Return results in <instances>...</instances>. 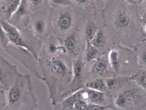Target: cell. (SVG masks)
I'll list each match as a JSON object with an SVG mask.
<instances>
[{"label":"cell","instance_id":"cell-1","mask_svg":"<svg viewBox=\"0 0 146 110\" xmlns=\"http://www.w3.org/2000/svg\"><path fill=\"white\" fill-rule=\"evenodd\" d=\"M102 11L106 27L119 44L134 48L146 39L137 5L125 1H109Z\"/></svg>","mask_w":146,"mask_h":110},{"label":"cell","instance_id":"cell-2","mask_svg":"<svg viewBox=\"0 0 146 110\" xmlns=\"http://www.w3.org/2000/svg\"><path fill=\"white\" fill-rule=\"evenodd\" d=\"M0 110H38L30 75L17 72L1 76Z\"/></svg>","mask_w":146,"mask_h":110},{"label":"cell","instance_id":"cell-3","mask_svg":"<svg viewBox=\"0 0 146 110\" xmlns=\"http://www.w3.org/2000/svg\"><path fill=\"white\" fill-rule=\"evenodd\" d=\"M111 66L117 75L131 76L140 70L134 48L115 44L107 54Z\"/></svg>","mask_w":146,"mask_h":110},{"label":"cell","instance_id":"cell-4","mask_svg":"<svg viewBox=\"0 0 146 110\" xmlns=\"http://www.w3.org/2000/svg\"><path fill=\"white\" fill-rule=\"evenodd\" d=\"M116 110H146V93L132 80L112 96Z\"/></svg>","mask_w":146,"mask_h":110},{"label":"cell","instance_id":"cell-5","mask_svg":"<svg viewBox=\"0 0 146 110\" xmlns=\"http://www.w3.org/2000/svg\"><path fill=\"white\" fill-rule=\"evenodd\" d=\"M109 107L91 103L90 89L84 87L58 103L52 110H106Z\"/></svg>","mask_w":146,"mask_h":110},{"label":"cell","instance_id":"cell-6","mask_svg":"<svg viewBox=\"0 0 146 110\" xmlns=\"http://www.w3.org/2000/svg\"><path fill=\"white\" fill-rule=\"evenodd\" d=\"M5 50L21 63H22L38 79L44 81L41 70L38 68L37 63L35 62L37 57L32 52L26 49L15 46L12 47L8 46Z\"/></svg>","mask_w":146,"mask_h":110},{"label":"cell","instance_id":"cell-7","mask_svg":"<svg viewBox=\"0 0 146 110\" xmlns=\"http://www.w3.org/2000/svg\"><path fill=\"white\" fill-rule=\"evenodd\" d=\"M88 70L89 79L97 78H108L117 76L111 66L108 55L104 54L91 63Z\"/></svg>","mask_w":146,"mask_h":110},{"label":"cell","instance_id":"cell-8","mask_svg":"<svg viewBox=\"0 0 146 110\" xmlns=\"http://www.w3.org/2000/svg\"><path fill=\"white\" fill-rule=\"evenodd\" d=\"M1 26L7 34L10 43L14 46L26 49L35 54L34 51L23 38L20 32L15 26L7 21H1Z\"/></svg>","mask_w":146,"mask_h":110},{"label":"cell","instance_id":"cell-9","mask_svg":"<svg viewBox=\"0 0 146 110\" xmlns=\"http://www.w3.org/2000/svg\"><path fill=\"white\" fill-rule=\"evenodd\" d=\"M132 76H124L117 75L105 78L107 93L112 96L119 90L132 80Z\"/></svg>","mask_w":146,"mask_h":110},{"label":"cell","instance_id":"cell-10","mask_svg":"<svg viewBox=\"0 0 146 110\" xmlns=\"http://www.w3.org/2000/svg\"><path fill=\"white\" fill-rule=\"evenodd\" d=\"M74 16L68 10L60 11L57 14L55 20L56 26L60 31L67 32L71 29L74 25Z\"/></svg>","mask_w":146,"mask_h":110},{"label":"cell","instance_id":"cell-11","mask_svg":"<svg viewBox=\"0 0 146 110\" xmlns=\"http://www.w3.org/2000/svg\"><path fill=\"white\" fill-rule=\"evenodd\" d=\"M21 1H1V14L4 15L7 20H9L17 11Z\"/></svg>","mask_w":146,"mask_h":110},{"label":"cell","instance_id":"cell-12","mask_svg":"<svg viewBox=\"0 0 146 110\" xmlns=\"http://www.w3.org/2000/svg\"><path fill=\"white\" fill-rule=\"evenodd\" d=\"M64 47L66 52L73 56H77L80 49V42L75 34H71L64 39Z\"/></svg>","mask_w":146,"mask_h":110},{"label":"cell","instance_id":"cell-13","mask_svg":"<svg viewBox=\"0 0 146 110\" xmlns=\"http://www.w3.org/2000/svg\"><path fill=\"white\" fill-rule=\"evenodd\" d=\"M134 49L136 52L139 69L146 71V40L138 44Z\"/></svg>","mask_w":146,"mask_h":110},{"label":"cell","instance_id":"cell-14","mask_svg":"<svg viewBox=\"0 0 146 110\" xmlns=\"http://www.w3.org/2000/svg\"><path fill=\"white\" fill-rule=\"evenodd\" d=\"M107 40L105 33L100 27L90 43L92 46L103 52L106 46Z\"/></svg>","mask_w":146,"mask_h":110},{"label":"cell","instance_id":"cell-15","mask_svg":"<svg viewBox=\"0 0 146 110\" xmlns=\"http://www.w3.org/2000/svg\"><path fill=\"white\" fill-rule=\"evenodd\" d=\"M102 52L92 46L90 42H86L85 49V60L87 63H93L103 54Z\"/></svg>","mask_w":146,"mask_h":110},{"label":"cell","instance_id":"cell-16","mask_svg":"<svg viewBox=\"0 0 146 110\" xmlns=\"http://www.w3.org/2000/svg\"><path fill=\"white\" fill-rule=\"evenodd\" d=\"M100 28L98 24L93 20L90 19L88 21L85 25L84 30L86 42H90L92 41Z\"/></svg>","mask_w":146,"mask_h":110},{"label":"cell","instance_id":"cell-17","mask_svg":"<svg viewBox=\"0 0 146 110\" xmlns=\"http://www.w3.org/2000/svg\"><path fill=\"white\" fill-rule=\"evenodd\" d=\"M85 87L102 92L107 93L105 78H97L89 79L86 83Z\"/></svg>","mask_w":146,"mask_h":110},{"label":"cell","instance_id":"cell-18","mask_svg":"<svg viewBox=\"0 0 146 110\" xmlns=\"http://www.w3.org/2000/svg\"><path fill=\"white\" fill-rule=\"evenodd\" d=\"M32 28L33 32L36 35L42 36L44 35L47 30V22L43 18H36L33 21Z\"/></svg>","mask_w":146,"mask_h":110},{"label":"cell","instance_id":"cell-19","mask_svg":"<svg viewBox=\"0 0 146 110\" xmlns=\"http://www.w3.org/2000/svg\"><path fill=\"white\" fill-rule=\"evenodd\" d=\"M132 80L146 93V71L140 70L132 76Z\"/></svg>","mask_w":146,"mask_h":110},{"label":"cell","instance_id":"cell-20","mask_svg":"<svg viewBox=\"0 0 146 110\" xmlns=\"http://www.w3.org/2000/svg\"><path fill=\"white\" fill-rule=\"evenodd\" d=\"M0 40H1V46L3 48L5 49L7 48L10 43L9 38L7 34L1 28Z\"/></svg>","mask_w":146,"mask_h":110},{"label":"cell","instance_id":"cell-21","mask_svg":"<svg viewBox=\"0 0 146 110\" xmlns=\"http://www.w3.org/2000/svg\"><path fill=\"white\" fill-rule=\"evenodd\" d=\"M139 14L141 18L146 17V0H141L137 5Z\"/></svg>","mask_w":146,"mask_h":110},{"label":"cell","instance_id":"cell-22","mask_svg":"<svg viewBox=\"0 0 146 110\" xmlns=\"http://www.w3.org/2000/svg\"><path fill=\"white\" fill-rule=\"evenodd\" d=\"M52 1L55 4L64 7H69L72 3V1L68 0H54Z\"/></svg>","mask_w":146,"mask_h":110},{"label":"cell","instance_id":"cell-23","mask_svg":"<svg viewBox=\"0 0 146 110\" xmlns=\"http://www.w3.org/2000/svg\"><path fill=\"white\" fill-rule=\"evenodd\" d=\"M106 110H116L115 109H114L113 107H109V108H108Z\"/></svg>","mask_w":146,"mask_h":110},{"label":"cell","instance_id":"cell-24","mask_svg":"<svg viewBox=\"0 0 146 110\" xmlns=\"http://www.w3.org/2000/svg\"><path fill=\"white\" fill-rule=\"evenodd\" d=\"M141 19H142V20H146V17H144V18H142Z\"/></svg>","mask_w":146,"mask_h":110},{"label":"cell","instance_id":"cell-25","mask_svg":"<svg viewBox=\"0 0 146 110\" xmlns=\"http://www.w3.org/2000/svg\"><path fill=\"white\" fill-rule=\"evenodd\" d=\"M145 40H146V39H145Z\"/></svg>","mask_w":146,"mask_h":110}]
</instances>
